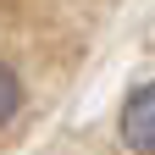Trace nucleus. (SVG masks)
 Segmentation results:
<instances>
[{
  "mask_svg": "<svg viewBox=\"0 0 155 155\" xmlns=\"http://www.w3.org/2000/svg\"><path fill=\"white\" fill-rule=\"evenodd\" d=\"M116 127H122V144H127L133 155H155V78L139 83V89L122 100Z\"/></svg>",
  "mask_w": 155,
  "mask_h": 155,
  "instance_id": "1",
  "label": "nucleus"
},
{
  "mask_svg": "<svg viewBox=\"0 0 155 155\" xmlns=\"http://www.w3.org/2000/svg\"><path fill=\"white\" fill-rule=\"evenodd\" d=\"M17 111H22V78H17L6 61H0V127H6Z\"/></svg>",
  "mask_w": 155,
  "mask_h": 155,
  "instance_id": "2",
  "label": "nucleus"
}]
</instances>
